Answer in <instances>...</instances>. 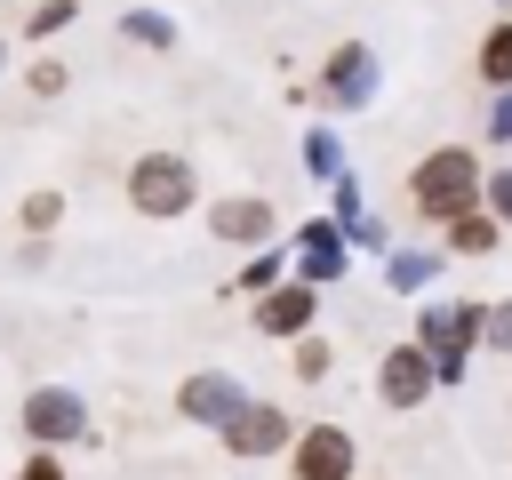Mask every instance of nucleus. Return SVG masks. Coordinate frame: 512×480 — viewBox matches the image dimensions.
Wrapping results in <instances>:
<instances>
[{
  "mask_svg": "<svg viewBox=\"0 0 512 480\" xmlns=\"http://www.w3.org/2000/svg\"><path fill=\"white\" fill-rule=\"evenodd\" d=\"M304 256H312V280H320V272H336V240H320V232H312V240H304Z\"/></svg>",
  "mask_w": 512,
  "mask_h": 480,
  "instance_id": "412c9836",
  "label": "nucleus"
},
{
  "mask_svg": "<svg viewBox=\"0 0 512 480\" xmlns=\"http://www.w3.org/2000/svg\"><path fill=\"white\" fill-rule=\"evenodd\" d=\"M208 232H216V240H232V248H264V240H272V200L232 192V200H216V208H208Z\"/></svg>",
  "mask_w": 512,
  "mask_h": 480,
  "instance_id": "0eeeda50",
  "label": "nucleus"
},
{
  "mask_svg": "<svg viewBox=\"0 0 512 480\" xmlns=\"http://www.w3.org/2000/svg\"><path fill=\"white\" fill-rule=\"evenodd\" d=\"M328 368H336V352H328L320 336H304V344H296V376H304V384H320Z\"/></svg>",
  "mask_w": 512,
  "mask_h": 480,
  "instance_id": "ddd939ff",
  "label": "nucleus"
},
{
  "mask_svg": "<svg viewBox=\"0 0 512 480\" xmlns=\"http://www.w3.org/2000/svg\"><path fill=\"white\" fill-rule=\"evenodd\" d=\"M16 480H72V472H64V448H32V456L16 464Z\"/></svg>",
  "mask_w": 512,
  "mask_h": 480,
  "instance_id": "4468645a",
  "label": "nucleus"
},
{
  "mask_svg": "<svg viewBox=\"0 0 512 480\" xmlns=\"http://www.w3.org/2000/svg\"><path fill=\"white\" fill-rule=\"evenodd\" d=\"M328 96H336V104H360V96H368V56H360V48H344V56L328 64Z\"/></svg>",
  "mask_w": 512,
  "mask_h": 480,
  "instance_id": "9b49d317",
  "label": "nucleus"
},
{
  "mask_svg": "<svg viewBox=\"0 0 512 480\" xmlns=\"http://www.w3.org/2000/svg\"><path fill=\"white\" fill-rule=\"evenodd\" d=\"M24 224H32V232H56V224H64V200H56V192H32V200H24Z\"/></svg>",
  "mask_w": 512,
  "mask_h": 480,
  "instance_id": "2eb2a0df",
  "label": "nucleus"
},
{
  "mask_svg": "<svg viewBox=\"0 0 512 480\" xmlns=\"http://www.w3.org/2000/svg\"><path fill=\"white\" fill-rule=\"evenodd\" d=\"M480 80H488V88H512V24H488V40H480Z\"/></svg>",
  "mask_w": 512,
  "mask_h": 480,
  "instance_id": "f8f14e48",
  "label": "nucleus"
},
{
  "mask_svg": "<svg viewBox=\"0 0 512 480\" xmlns=\"http://www.w3.org/2000/svg\"><path fill=\"white\" fill-rule=\"evenodd\" d=\"M24 80H32V96H56V88H64V64H32Z\"/></svg>",
  "mask_w": 512,
  "mask_h": 480,
  "instance_id": "aec40b11",
  "label": "nucleus"
},
{
  "mask_svg": "<svg viewBox=\"0 0 512 480\" xmlns=\"http://www.w3.org/2000/svg\"><path fill=\"white\" fill-rule=\"evenodd\" d=\"M408 200H416V216H432V224H448V216L480 208V160H472L464 144L424 152V160H416V176H408Z\"/></svg>",
  "mask_w": 512,
  "mask_h": 480,
  "instance_id": "f257e3e1",
  "label": "nucleus"
},
{
  "mask_svg": "<svg viewBox=\"0 0 512 480\" xmlns=\"http://www.w3.org/2000/svg\"><path fill=\"white\" fill-rule=\"evenodd\" d=\"M288 480H352V432L344 424H304L288 440Z\"/></svg>",
  "mask_w": 512,
  "mask_h": 480,
  "instance_id": "39448f33",
  "label": "nucleus"
},
{
  "mask_svg": "<svg viewBox=\"0 0 512 480\" xmlns=\"http://www.w3.org/2000/svg\"><path fill=\"white\" fill-rule=\"evenodd\" d=\"M24 432H32V448H72V440L88 432L80 392H64V384H32V392H24Z\"/></svg>",
  "mask_w": 512,
  "mask_h": 480,
  "instance_id": "7ed1b4c3",
  "label": "nucleus"
},
{
  "mask_svg": "<svg viewBox=\"0 0 512 480\" xmlns=\"http://www.w3.org/2000/svg\"><path fill=\"white\" fill-rule=\"evenodd\" d=\"M240 400H248V392H240L232 376H184V392H176V416H184V424H224Z\"/></svg>",
  "mask_w": 512,
  "mask_h": 480,
  "instance_id": "1a4fd4ad",
  "label": "nucleus"
},
{
  "mask_svg": "<svg viewBox=\"0 0 512 480\" xmlns=\"http://www.w3.org/2000/svg\"><path fill=\"white\" fill-rule=\"evenodd\" d=\"M128 208L136 216H192V160L184 152H144L128 168Z\"/></svg>",
  "mask_w": 512,
  "mask_h": 480,
  "instance_id": "f03ea898",
  "label": "nucleus"
},
{
  "mask_svg": "<svg viewBox=\"0 0 512 480\" xmlns=\"http://www.w3.org/2000/svg\"><path fill=\"white\" fill-rule=\"evenodd\" d=\"M440 232H448V248H456V256H488V248H496V216H480V208L448 216Z\"/></svg>",
  "mask_w": 512,
  "mask_h": 480,
  "instance_id": "9d476101",
  "label": "nucleus"
},
{
  "mask_svg": "<svg viewBox=\"0 0 512 480\" xmlns=\"http://www.w3.org/2000/svg\"><path fill=\"white\" fill-rule=\"evenodd\" d=\"M432 384H440V376H432V360H424L416 344H392V352L376 360V392H384V408H424Z\"/></svg>",
  "mask_w": 512,
  "mask_h": 480,
  "instance_id": "423d86ee",
  "label": "nucleus"
},
{
  "mask_svg": "<svg viewBox=\"0 0 512 480\" xmlns=\"http://www.w3.org/2000/svg\"><path fill=\"white\" fill-rule=\"evenodd\" d=\"M128 32H136L144 48H168V16H128Z\"/></svg>",
  "mask_w": 512,
  "mask_h": 480,
  "instance_id": "6ab92c4d",
  "label": "nucleus"
},
{
  "mask_svg": "<svg viewBox=\"0 0 512 480\" xmlns=\"http://www.w3.org/2000/svg\"><path fill=\"white\" fill-rule=\"evenodd\" d=\"M312 312H320L312 280H280V288H264V296H256V328H264V336H304V328H312Z\"/></svg>",
  "mask_w": 512,
  "mask_h": 480,
  "instance_id": "6e6552de",
  "label": "nucleus"
},
{
  "mask_svg": "<svg viewBox=\"0 0 512 480\" xmlns=\"http://www.w3.org/2000/svg\"><path fill=\"white\" fill-rule=\"evenodd\" d=\"M216 440H224V456H272V448L296 440V424H288V408H272V400H240V408L216 424Z\"/></svg>",
  "mask_w": 512,
  "mask_h": 480,
  "instance_id": "20e7f679",
  "label": "nucleus"
},
{
  "mask_svg": "<svg viewBox=\"0 0 512 480\" xmlns=\"http://www.w3.org/2000/svg\"><path fill=\"white\" fill-rule=\"evenodd\" d=\"M480 192H488V216L512 224V168H504V176H480Z\"/></svg>",
  "mask_w": 512,
  "mask_h": 480,
  "instance_id": "a211bd4d",
  "label": "nucleus"
},
{
  "mask_svg": "<svg viewBox=\"0 0 512 480\" xmlns=\"http://www.w3.org/2000/svg\"><path fill=\"white\" fill-rule=\"evenodd\" d=\"M480 336H488V344L512 360V304H488V312H480Z\"/></svg>",
  "mask_w": 512,
  "mask_h": 480,
  "instance_id": "dca6fc26",
  "label": "nucleus"
},
{
  "mask_svg": "<svg viewBox=\"0 0 512 480\" xmlns=\"http://www.w3.org/2000/svg\"><path fill=\"white\" fill-rule=\"evenodd\" d=\"M64 24H72V0H40L24 32H40V40H48V32H64Z\"/></svg>",
  "mask_w": 512,
  "mask_h": 480,
  "instance_id": "f3484780",
  "label": "nucleus"
}]
</instances>
